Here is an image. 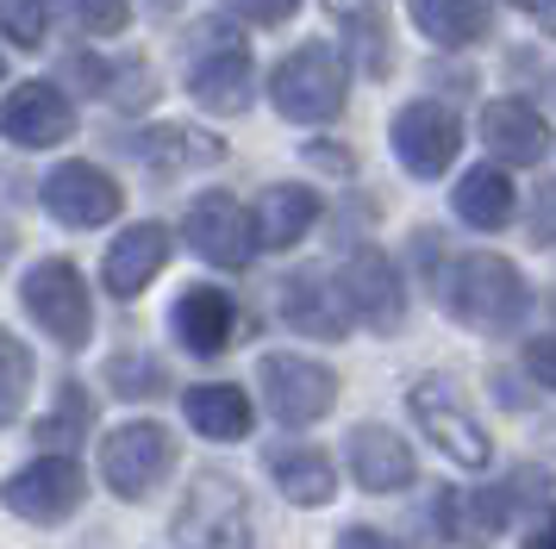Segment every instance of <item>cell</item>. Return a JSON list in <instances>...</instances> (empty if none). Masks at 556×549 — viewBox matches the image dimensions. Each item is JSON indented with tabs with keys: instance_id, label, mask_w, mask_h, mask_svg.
<instances>
[{
	"instance_id": "obj_33",
	"label": "cell",
	"mask_w": 556,
	"mask_h": 549,
	"mask_svg": "<svg viewBox=\"0 0 556 549\" xmlns=\"http://www.w3.org/2000/svg\"><path fill=\"white\" fill-rule=\"evenodd\" d=\"M113 106H151L156 100V75L144 63H126V69H113V88H106Z\"/></svg>"
},
{
	"instance_id": "obj_6",
	"label": "cell",
	"mask_w": 556,
	"mask_h": 549,
	"mask_svg": "<svg viewBox=\"0 0 556 549\" xmlns=\"http://www.w3.org/2000/svg\"><path fill=\"white\" fill-rule=\"evenodd\" d=\"M406 406H413V424H419L431 444H438V456H444V462H456V469H488L494 444H488V431H481L476 412L451 394V381H438V374L413 381Z\"/></svg>"
},
{
	"instance_id": "obj_16",
	"label": "cell",
	"mask_w": 556,
	"mask_h": 549,
	"mask_svg": "<svg viewBox=\"0 0 556 549\" xmlns=\"http://www.w3.org/2000/svg\"><path fill=\"white\" fill-rule=\"evenodd\" d=\"M344 456H351V481L363 487V494H406V487L419 481L413 449H406L388 424H356Z\"/></svg>"
},
{
	"instance_id": "obj_37",
	"label": "cell",
	"mask_w": 556,
	"mask_h": 549,
	"mask_svg": "<svg viewBox=\"0 0 556 549\" xmlns=\"http://www.w3.org/2000/svg\"><path fill=\"white\" fill-rule=\"evenodd\" d=\"M338 549H401V544L376 524H351V531H338Z\"/></svg>"
},
{
	"instance_id": "obj_24",
	"label": "cell",
	"mask_w": 556,
	"mask_h": 549,
	"mask_svg": "<svg viewBox=\"0 0 556 549\" xmlns=\"http://www.w3.org/2000/svg\"><path fill=\"white\" fill-rule=\"evenodd\" d=\"M263 469L276 474V487L294 506H331V494H338V469L306 444H269L263 449Z\"/></svg>"
},
{
	"instance_id": "obj_2",
	"label": "cell",
	"mask_w": 556,
	"mask_h": 549,
	"mask_svg": "<svg viewBox=\"0 0 556 549\" xmlns=\"http://www.w3.org/2000/svg\"><path fill=\"white\" fill-rule=\"evenodd\" d=\"M344 63L331 44H301L269 69V106L294 125H331L344 113Z\"/></svg>"
},
{
	"instance_id": "obj_5",
	"label": "cell",
	"mask_w": 556,
	"mask_h": 549,
	"mask_svg": "<svg viewBox=\"0 0 556 549\" xmlns=\"http://www.w3.org/2000/svg\"><path fill=\"white\" fill-rule=\"evenodd\" d=\"M20 299H26L31 319L45 324V337H56L63 349H81L94 337V299H88V281H81L76 263H63V256L38 263V269L26 274Z\"/></svg>"
},
{
	"instance_id": "obj_20",
	"label": "cell",
	"mask_w": 556,
	"mask_h": 549,
	"mask_svg": "<svg viewBox=\"0 0 556 549\" xmlns=\"http://www.w3.org/2000/svg\"><path fill=\"white\" fill-rule=\"evenodd\" d=\"M256 244L263 250H294L319 225V194L301 188V181H276V188H263L256 194Z\"/></svg>"
},
{
	"instance_id": "obj_10",
	"label": "cell",
	"mask_w": 556,
	"mask_h": 549,
	"mask_svg": "<svg viewBox=\"0 0 556 549\" xmlns=\"http://www.w3.org/2000/svg\"><path fill=\"white\" fill-rule=\"evenodd\" d=\"M338 288H344V306H351L356 324H369V331H401L406 324V288H401V269L381 256L376 244H356L344 256V269H338Z\"/></svg>"
},
{
	"instance_id": "obj_40",
	"label": "cell",
	"mask_w": 556,
	"mask_h": 549,
	"mask_svg": "<svg viewBox=\"0 0 556 549\" xmlns=\"http://www.w3.org/2000/svg\"><path fill=\"white\" fill-rule=\"evenodd\" d=\"M551 306H556V299H551Z\"/></svg>"
},
{
	"instance_id": "obj_30",
	"label": "cell",
	"mask_w": 556,
	"mask_h": 549,
	"mask_svg": "<svg viewBox=\"0 0 556 549\" xmlns=\"http://www.w3.org/2000/svg\"><path fill=\"white\" fill-rule=\"evenodd\" d=\"M56 20L76 38H119L131 25V0H56Z\"/></svg>"
},
{
	"instance_id": "obj_27",
	"label": "cell",
	"mask_w": 556,
	"mask_h": 549,
	"mask_svg": "<svg viewBox=\"0 0 556 549\" xmlns=\"http://www.w3.org/2000/svg\"><path fill=\"white\" fill-rule=\"evenodd\" d=\"M38 437L51 444V456H70L76 444H88V437H94V399H88V387H81V381H63V387H56V412H45Z\"/></svg>"
},
{
	"instance_id": "obj_18",
	"label": "cell",
	"mask_w": 556,
	"mask_h": 549,
	"mask_svg": "<svg viewBox=\"0 0 556 549\" xmlns=\"http://www.w3.org/2000/svg\"><path fill=\"white\" fill-rule=\"evenodd\" d=\"M169 324H176L181 349H194V356H226L231 331H238V299H231L226 288L194 281V288L169 306Z\"/></svg>"
},
{
	"instance_id": "obj_38",
	"label": "cell",
	"mask_w": 556,
	"mask_h": 549,
	"mask_svg": "<svg viewBox=\"0 0 556 549\" xmlns=\"http://www.w3.org/2000/svg\"><path fill=\"white\" fill-rule=\"evenodd\" d=\"M513 7H519V13H526L544 38H556V0H513Z\"/></svg>"
},
{
	"instance_id": "obj_15",
	"label": "cell",
	"mask_w": 556,
	"mask_h": 549,
	"mask_svg": "<svg viewBox=\"0 0 556 549\" xmlns=\"http://www.w3.org/2000/svg\"><path fill=\"white\" fill-rule=\"evenodd\" d=\"M481 144H488V163L531 169L551 156V119L531 100H488L481 106Z\"/></svg>"
},
{
	"instance_id": "obj_19",
	"label": "cell",
	"mask_w": 556,
	"mask_h": 549,
	"mask_svg": "<svg viewBox=\"0 0 556 549\" xmlns=\"http://www.w3.org/2000/svg\"><path fill=\"white\" fill-rule=\"evenodd\" d=\"M281 319L294 324L301 337H344L351 324V306H344V288H331L319 269H301L281 281Z\"/></svg>"
},
{
	"instance_id": "obj_11",
	"label": "cell",
	"mask_w": 556,
	"mask_h": 549,
	"mask_svg": "<svg viewBox=\"0 0 556 549\" xmlns=\"http://www.w3.org/2000/svg\"><path fill=\"white\" fill-rule=\"evenodd\" d=\"M45 213L76 225V231H94V225H113L126 213V188L94 163H56L45 175Z\"/></svg>"
},
{
	"instance_id": "obj_8",
	"label": "cell",
	"mask_w": 556,
	"mask_h": 549,
	"mask_svg": "<svg viewBox=\"0 0 556 549\" xmlns=\"http://www.w3.org/2000/svg\"><path fill=\"white\" fill-rule=\"evenodd\" d=\"M81 499H88V474H81V462H76V456H51V449L7 481V506H13L26 524L76 519Z\"/></svg>"
},
{
	"instance_id": "obj_12",
	"label": "cell",
	"mask_w": 556,
	"mask_h": 549,
	"mask_svg": "<svg viewBox=\"0 0 556 549\" xmlns=\"http://www.w3.org/2000/svg\"><path fill=\"white\" fill-rule=\"evenodd\" d=\"M188 244L201 250L213 269H251L256 256V219H244V206L226 188H206L188 206Z\"/></svg>"
},
{
	"instance_id": "obj_32",
	"label": "cell",
	"mask_w": 556,
	"mask_h": 549,
	"mask_svg": "<svg viewBox=\"0 0 556 549\" xmlns=\"http://www.w3.org/2000/svg\"><path fill=\"white\" fill-rule=\"evenodd\" d=\"M0 362H7V387H0V412L7 419H20V406H26V387H31V356L20 337H0Z\"/></svg>"
},
{
	"instance_id": "obj_23",
	"label": "cell",
	"mask_w": 556,
	"mask_h": 549,
	"mask_svg": "<svg viewBox=\"0 0 556 549\" xmlns=\"http://www.w3.org/2000/svg\"><path fill=\"white\" fill-rule=\"evenodd\" d=\"M451 200H456V219L476 225V231H501V225H513V213H519V188H513V175H506L501 163L463 169Z\"/></svg>"
},
{
	"instance_id": "obj_31",
	"label": "cell",
	"mask_w": 556,
	"mask_h": 549,
	"mask_svg": "<svg viewBox=\"0 0 556 549\" xmlns=\"http://www.w3.org/2000/svg\"><path fill=\"white\" fill-rule=\"evenodd\" d=\"M0 25H7V44L13 50H38L45 44V25H51V7L45 0H0Z\"/></svg>"
},
{
	"instance_id": "obj_3",
	"label": "cell",
	"mask_w": 556,
	"mask_h": 549,
	"mask_svg": "<svg viewBox=\"0 0 556 549\" xmlns=\"http://www.w3.org/2000/svg\"><path fill=\"white\" fill-rule=\"evenodd\" d=\"M256 387H263V406L276 412V424H288V431H306L338 406V374L301 349H269L256 362Z\"/></svg>"
},
{
	"instance_id": "obj_4",
	"label": "cell",
	"mask_w": 556,
	"mask_h": 549,
	"mask_svg": "<svg viewBox=\"0 0 556 549\" xmlns=\"http://www.w3.org/2000/svg\"><path fill=\"white\" fill-rule=\"evenodd\" d=\"M181 549H251V506L231 474H194V487L176 512Z\"/></svg>"
},
{
	"instance_id": "obj_1",
	"label": "cell",
	"mask_w": 556,
	"mask_h": 549,
	"mask_svg": "<svg viewBox=\"0 0 556 549\" xmlns=\"http://www.w3.org/2000/svg\"><path fill=\"white\" fill-rule=\"evenodd\" d=\"M438 306L451 319H463L469 331H513L531 312V288L506 256L469 250V256H456L451 269L438 274Z\"/></svg>"
},
{
	"instance_id": "obj_35",
	"label": "cell",
	"mask_w": 556,
	"mask_h": 549,
	"mask_svg": "<svg viewBox=\"0 0 556 549\" xmlns=\"http://www.w3.org/2000/svg\"><path fill=\"white\" fill-rule=\"evenodd\" d=\"M231 13L251 20V25H281V20L301 13V0H231Z\"/></svg>"
},
{
	"instance_id": "obj_34",
	"label": "cell",
	"mask_w": 556,
	"mask_h": 549,
	"mask_svg": "<svg viewBox=\"0 0 556 549\" xmlns=\"http://www.w3.org/2000/svg\"><path fill=\"white\" fill-rule=\"evenodd\" d=\"M506 499H513V512H519V506H538V499H551V474L544 469H513L506 474Z\"/></svg>"
},
{
	"instance_id": "obj_7",
	"label": "cell",
	"mask_w": 556,
	"mask_h": 549,
	"mask_svg": "<svg viewBox=\"0 0 556 549\" xmlns=\"http://www.w3.org/2000/svg\"><path fill=\"white\" fill-rule=\"evenodd\" d=\"M206 44L188 56V94L201 100L206 113H219V119H231V113H244L256 100V69H251V50L238 44V38H226L219 25L213 31H201Z\"/></svg>"
},
{
	"instance_id": "obj_26",
	"label": "cell",
	"mask_w": 556,
	"mask_h": 549,
	"mask_svg": "<svg viewBox=\"0 0 556 549\" xmlns=\"http://www.w3.org/2000/svg\"><path fill=\"white\" fill-rule=\"evenodd\" d=\"M131 156H138L144 169L169 175V169H188V163H219V156H226V144H219V138H206V131L156 125V131H144V138L131 144Z\"/></svg>"
},
{
	"instance_id": "obj_21",
	"label": "cell",
	"mask_w": 556,
	"mask_h": 549,
	"mask_svg": "<svg viewBox=\"0 0 556 549\" xmlns=\"http://www.w3.org/2000/svg\"><path fill=\"white\" fill-rule=\"evenodd\" d=\"M181 412L194 424V437L206 444H238V437H251V399L244 387H231V381H201V387H188L181 394Z\"/></svg>"
},
{
	"instance_id": "obj_39",
	"label": "cell",
	"mask_w": 556,
	"mask_h": 549,
	"mask_svg": "<svg viewBox=\"0 0 556 549\" xmlns=\"http://www.w3.org/2000/svg\"><path fill=\"white\" fill-rule=\"evenodd\" d=\"M526 549H556V506H551V512H538V519H531Z\"/></svg>"
},
{
	"instance_id": "obj_36",
	"label": "cell",
	"mask_w": 556,
	"mask_h": 549,
	"mask_svg": "<svg viewBox=\"0 0 556 549\" xmlns=\"http://www.w3.org/2000/svg\"><path fill=\"white\" fill-rule=\"evenodd\" d=\"M526 369L538 374V387H551L556 394V337H531L526 344Z\"/></svg>"
},
{
	"instance_id": "obj_22",
	"label": "cell",
	"mask_w": 556,
	"mask_h": 549,
	"mask_svg": "<svg viewBox=\"0 0 556 549\" xmlns=\"http://www.w3.org/2000/svg\"><path fill=\"white\" fill-rule=\"evenodd\" d=\"M513 519V499H506V487H476V494H444L438 499V531L451 537V544L463 549H481V544H494V531Z\"/></svg>"
},
{
	"instance_id": "obj_25",
	"label": "cell",
	"mask_w": 556,
	"mask_h": 549,
	"mask_svg": "<svg viewBox=\"0 0 556 549\" xmlns=\"http://www.w3.org/2000/svg\"><path fill=\"white\" fill-rule=\"evenodd\" d=\"M406 13H413V25L426 31L431 44L463 50V44H476V38H488L494 0H406Z\"/></svg>"
},
{
	"instance_id": "obj_28",
	"label": "cell",
	"mask_w": 556,
	"mask_h": 549,
	"mask_svg": "<svg viewBox=\"0 0 556 549\" xmlns=\"http://www.w3.org/2000/svg\"><path fill=\"white\" fill-rule=\"evenodd\" d=\"M326 7L344 20V38H351V50L363 56V69L369 75L394 69V56H388V25H381L376 0H326Z\"/></svg>"
},
{
	"instance_id": "obj_14",
	"label": "cell",
	"mask_w": 556,
	"mask_h": 549,
	"mask_svg": "<svg viewBox=\"0 0 556 549\" xmlns=\"http://www.w3.org/2000/svg\"><path fill=\"white\" fill-rule=\"evenodd\" d=\"M456 150H463V125H456L451 106H438V100H413L394 113V156H401L413 175H444L456 163Z\"/></svg>"
},
{
	"instance_id": "obj_9",
	"label": "cell",
	"mask_w": 556,
	"mask_h": 549,
	"mask_svg": "<svg viewBox=\"0 0 556 549\" xmlns=\"http://www.w3.org/2000/svg\"><path fill=\"white\" fill-rule=\"evenodd\" d=\"M176 469V437L163 431V424H119L113 437L101 444V474L106 487L119 499H144L163 481V474Z\"/></svg>"
},
{
	"instance_id": "obj_17",
	"label": "cell",
	"mask_w": 556,
	"mask_h": 549,
	"mask_svg": "<svg viewBox=\"0 0 556 549\" xmlns=\"http://www.w3.org/2000/svg\"><path fill=\"white\" fill-rule=\"evenodd\" d=\"M163 263H169V225L144 219V225H131V231H119L113 250H106V263H101L106 294L113 299H138L156 274H163Z\"/></svg>"
},
{
	"instance_id": "obj_13",
	"label": "cell",
	"mask_w": 556,
	"mask_h": 549,
	"mask_svg": "<svg viewBox=\"0 0 556 549\" xmlns=\"http://www.w3.org/2000/svg\"><path fill=\"white\" fill-rule=\"evenodd\" d=\"M0 125H7V138L20 150H56L76 138V106H70V94L56 81H13Z\"/></svg>"
},
{
	"instance_id": "obj_29",
	"label": "cell",
	"mask_w": 556,
	"mask_h": 549,
	"mask_svg": "<svg viewBox=\"0 0 556 549\" xmlns=\"http://www.w3.org/2000/svg\"><path fill=\"white\" fill-rule=\"evenodd\" d=\"M106 387L119 399H156V394H169V369L156 356H144V349H126V356L106 362Z\"/></svg>"
}]
</instances>
